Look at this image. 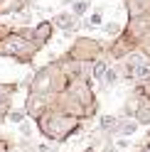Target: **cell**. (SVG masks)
<instances>
[{"mask_svg": "<svg viewBox=\"0 0 150 152\" xmlns=\"http://www.w3.org/2000/svg\"><path fill=\"white\" fill-rule=\"evenodd\" d=\"M126 34H130V37L140 44V39H143L145 34H150V12L128 17V22H126Z\"/></svg>", "mask_w": 150, "mask_h": 152, "instance_id": "277c9868", "label": "cell"}, {"mask_svg": "<svg viewBox=\"0 0 150 152\" xmlns=\"http://www.w3.org/2000/svg\"><path fill=\"white\" fill-rule=\"evenodd\" d=\"M0 3H3V0H0Z\"/></svg>", "mask_w": 150, "mask_h": 152, "instance_id": "44dd1931", "label": "cell"}, {"mask_svg": "<svg viewBox=\"0 0 150 152\" xmlns=\"http://www.w3.org/2000/svg\"><path fill=\"white\" fill-rule=\"evenodd\" d=\"M52 25L69 34V32L76 30V17H74L71 12H57V15H54V20H52Z\"/></svg>", "mask_w": 150, "mask_h": 152, "instance_id": "5b68a950", "label": "cell"}, {"mask_svg": "<svg viewBox=\"0 0 150 152\" xmlns=\"http://www.w3.org/2000/svg\"><path fill=\"white\" fill-rule=\"evenodd\" d=\"M138 152H150V142H148V145H143V147H138Z\"/></svg>", "mask_w": 150, "mask_h": 152, "instance_id": "ac0fdd59", "label": "cell"}, {"mask_svg": "<svg viewBox=\"0 0 150 152\" xmlns=\"http://www.w3.org/2000/svg\"><path fill=\"white\" fill-rule=\"evenodd\" d=\"M10 120H12V123H22V120H25V110H12V113H10Z\"/></svg>", "mask_w": 150, "mask_h": 152, "instance_id": "2e32d148", "label": "cell"}, {"mask_svg": "<svg viewBox=\"0 0 150 152\" xmlns=\"http://www.w3.org/2000/svg\"><path fill=\"white\" fill-rule=\"evenodd\" d=\"M101 52H104V44L91 39V37H79L74 47L69 49V59L81 61V64H93L101 59Z\"/></svg>", "mask_w": 150, "mask_h": 152, "instance_id": "3957f363", "label": "cell"}, {"mask_svg": "<svg viewBox=\"0 0 150 152\" xmlns=\"http://www.w3.org/2000/svg\"><path fill=\"white\" fill-rule=\"evenodd\" d=\"M106 71H108V64L104 59H99V61L91 64V79L96 81V83H104L106 81Z\"/></svg>", "mask_w": 150, "mask_h": 152, "instance_id": "30bf717a", "label": "cell"}, {"mask_svg": "<svg viewBox=\"0 0 150 152\" xmlns=\"http://www.w3.org/2000/svg\"><path fill=\"white\" fill-rule=\"evenodd\" d=\"M104 30H106V34H108V37H113V39H118V37L126 32V25H118V22H108V25L104 27Z\"/></svg>", "mask_w": 150, "mask_h": 152, "instance_id": "7c38bea8", "label": "cell"}, {"mask_svg": "<svg viewBox=\"0 0 150 152\" xmlns=\"http://www.w3.org/2000/svg\"><path fill=\"white\" fill-rule=\"evenodd\" d=\"M140 130V123L133 118H121L118 128H116V137H133L135 132Z\"/></svg>", "mask_w": 150, "mask_h": 152, "instance_id": "8992f818", "label": "cell"}, {"mask_svg": "<svg viewBox=\"0 0 150 152\" xmlns=\"http://www.w3.org/2000/svg\"><path fill=\"white\" fill-rule=\"evenodd\" d=\"M0 152H7V142H3V140H0Z\"/></svg>", "mask_w": 150, "mask_h": 152, "instance_id": "d6986e66", "label": "cell"}, {"mask_svg": "<svg viewBox=\"0 0 150 152\" xmlns=\"http://www.w3.org/2000/svg\"><path fill=\"white\" fill-rule=\"evenodd\" d=\"M126 10H128V17L150 12V0H126Z\"/></svg>", "mask_w": 150, "mask_h": 152, "instance_id": "ba28073f", "label": "cell"}, {"mask_svg": "<svg viewBox=\"0 0 150 152\" xmlns=\"http://www.w3.org/2000/svg\"><path fill=\"white\" fill-rule=\"evenodd\" d=\"M20 132H22V135L27 137V135H32V128L27 125V123H20Z\"/></svg>", "mask_w": 150, "mask_h": 152, "instance_id": "e0dca14e", "label": "cell"}, {"mask_svg": "<svg viewBox=\"0 0 150 152\" xmlns=\"http://www.w3.org/2000/svg\"><path fill=\"white\" fill-rule=\"evenodd\" d=\"M86 25H89V27H101V25H104V10L96 7V10L89 15V22H86Z\"/></svg>", "mask_w": 150, "mask_h": 152, "instance_id": "5bb4252c", "label": "cell"}, {"mask_svg": "<svg viewBox=\"0 0 150 152\" xmlns=\"http://www.w3.org/2000/svg\"><path fill=\"white\" fill-rule=\"evenodd\" d=\"M37 125H40V132L44 137L64 142V140H69L74 132L81 130V118L69 115V113L54 108V110H47L42 118H37Z\"/></svg>", "mask_w": 150, "mask_h": 152, "instance_id": "6da1fadb", "label": "cell"}, {"mask_svg": "<svg viewBox=\"0 0 150 152\" xmlns=\"http://www.w3.org/2000/svg\"><path fill=\"white\" fill-rule=\"evenodd\" d=\"M37 49L40 47L35 42H30V39H25L20 32H12V34H7V37L0 39V54L3 56H15L20 61H30Z\"/></svg>", "mask_w": 150, "mask_h": 152, "instance_id": "7a4b0ae2", "label": "cell"}, {"mask_svg": "<svg viewBox=\"0 0 150 152\" xmlns=\"http://www.w3.org/2000/svg\"><path fill=\"white\" fill-rule=\"evenodd\" d=\"M121 79V66H108V71H106V86H113V83H118Z\"/></svg>", "mask_w": 150, "mask_h": 152, "instance_id": "4fadbf2b", "label": "cell"}, {"mask_svg": "<svg viewBox=\"0 0 150 152\" xmlns=\"http://www.w3.org/2000/svg\"><path fill=\"white\" fill-rule=\"evenodd\" d=\"M135 91L143 93L145 98H150V81H145V83H135Z\"/></svg>", "mask_w": 150, "mask_h": 152, "instance_id": "9a60e30c", "label": "cell"}, {"mask_svg": "<svg viewBox=\"0 0 150 152\" xmlns=\"http://www.w3.org/2000/svg\"><path fill=\"white\" fill-rule=\"evenodd\" d=\"M89 7H91V3H89V0H76V3L71 5V15L79 20V17H84V15L89 12Z\"/></svg>", "mask_w": 150, "mask_h": 152, "instance_id": "8fae6325", "label": "cell"}, {"mask_svg": "<svg viewBox=\"0 0 150 152\" xmlns=\"http://www.w3.org/2000/svg\"><path fill=\"white\" fill-rule=\"evenodd\" d=\"M84 152H96V150H84Z\"/></svg>", "mask_w": 150, "mask_h": 152, "instance_id": "ffe728a7", "label": "cell"}, {"mask_svg": "<svg viewBox=\"0 0 150 152\" xmlns=\"http://www.w3.org/2000/svg\"><path fill=\"white\" fill-rule=\"evenodd\" d=\"M133 91H135V88H133ZM135 120L140 123V128H143V125H150V98H145L143 93H140V98H138Z\"/></svg>", "mask_w": 150, "mask_h": 152, "instance_id": "52a82bcc", "label": "cell"}, {"mask_svg": "<svg viewBox=\"0 0 150 152\" xmlns=\"http://www.w3.org/2000/svg\"><path fill=\"white\" fill-rule=\"evenodd\" d=\"M118 120H121V115H101V118H99V130L108 132V135H116Z\"/></svg>", "mask_w": 150, "mask_h": 152, "instance_id": "9c48e42d", "label": "cell"}]
</instances>
